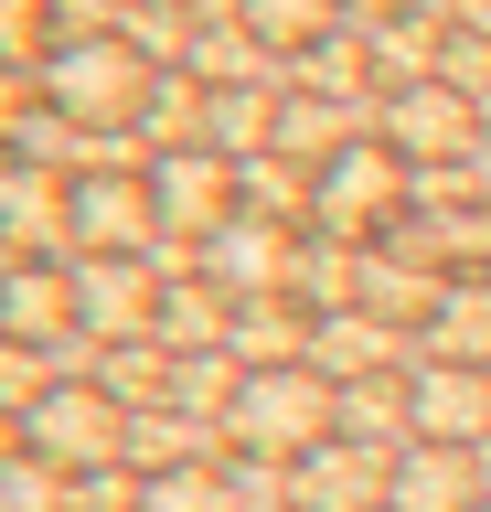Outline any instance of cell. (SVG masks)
I'll use <instances>...</instances> for the list:
<instances>
[{
    "label": "cell",
    "mask_w": 491,
    "mask_h": 512,
    "mask_svg": "<svg viewBox=\"0 0 491 512\" xmlns=\"http://www.w3.org/2000/svg\"><path fill=\"white\" fill-rule=\"evenodd\" d=\"M214 427H225V448H246V459H310L321 438H342V384L310 374V363H267V374H235Z\"/></svg>",
    "instance_id": "cell-1"
},
{
    "label": "cell",
    "mask_w": 491,
    "mask_h": 512,
    "mask_svg": "<svg viewBox=\"0 0 491 512\" xmlns=\"http://www.w3.org/2000/svg\"><path fill=\"white\" fill-rule=\"evenodd\" d=\"M22 448L54 459L65 480H97V470H129V406L107 384H54L33 416H22Z\"/></svg>",
    "instance_id": "cell-2"
},
{
    "label": "cell",
    "mask_w": 491,
    "mask_h": 512,
    "mask_svg": "<svg viewBox=\"0 0 491 512\" xmlns=\"http://www.w3.org/2000/svg\"><path fill=\"white\" fill-rule=\"evenodd\" d=\"M54 118L139 128L150 118V64H139V43H65V54H54Z\"/></svg>",
    "instance_id": "cell-3"
},
{
    "label": "cell",
    "mask_w": 491,
    "mask_h": 512,
    "mask_svg": "<svg viewBox=\"0 0 491 512\" xmlns=\"http://www.w3.org/2000/svg\"><path fill=\"white\" fill-rule=\"evenodd\" d=\"M406 214V160L374 150V139H353V150H331L321 171H310V224H321L331 246L342 235H374V224Z\"/></svg>",
    "instance_id": "cell-4"
},
{
    "label": "cell",
    "mask_w": 491,
    "mask_h": 512,
    "mask_svg": "<svg viewBox=\"0 0 491 512\" xmlns=\"http://www.w3.org/2000/svg\"><path fill=\"white\" fill-rule=\"evenodd\" d=\"M395 502V448L321 438L310 459H289V512H385Z\"/></svg>",
    "instance_id": "cell-5"
},
{
    "label": "cell",
    "mask_w": 491,
    "mask_h": 512,
    "mask_svg": "<svg viewBox=\"0 0 491 512\" xmlns=\"http://www.w3.org/2000/svg\"><path fill=\"white\" fill-rule=\"evenodd\" d=\"M150 203H161V224H182V235H225V224L246 214V160L171 150V160H150Z\"/></svg>",
    "instance_id": "cell-6"
},
{
    "label": "cell",
    "mask_w": 491,
    "mask_h": 512,
    "mask_svg": "<svg viewBox=\"0 0 491 512\" xmlns=\"http://www.w3.org/2000/svg\"><path fill=\"white\" fill-rule=\"evenodd\" d=\"M65 224L86 256H139L150 235H161V203H150V171H86V182L65 192Z\"/></svg>",
    "instance_id": "cell-7"
},
{
    "label": "cell",
    "mask_w": 491,
    "mask_h": 512,
    "mask_svg": "<svg viewBox=\"0 0 491 512\" xmlns=\"http://www.w3.org/2000/svg\"><path fill=\"white\" fill-rule=\"evenodd\" d=\"M481 139V107H470V86H395L385 96V150L395 160H459Z\"/></svg>",
    "instance_id": "cell-8"
},
{
    "label": "cell",
    "mask_w": 491,
    "mask_h": 512,
    "mask_svg": "<svg viewBox=\"0 0 491 512\" xmlns=\"http://www.w3.org/2000/svg\"><path fill=\"white\" fill-rule=\"evenodd\" d=\"M406 406H417V438L491 448V374L481 363H417V374H406Z\"/></svg>",
    "instance_id": "cell-9"
},
{
    "label": "cell",
    "mask_w": 491,
    "mask_h": 512,
    "mask_svg": "<svg viewBox=\"0 0 491 512\" xmlns=\"http://www.w3.org/2000/svg\"><path fill=\"white\" fill-rule=\"evenodd\" d=\"M75 310L97 342H150V310H161V288L139 256H75Z\"/></svg>",
    "instance_id": "cell-10"
},
{
    "label": "cell",
    "mask_w": 491,
    "mask_h": 512,
    "mask_svg": "<svg viewBox=\"0 0 491 512\" xmlns=\"http://www.w3.org/2000/svg\"><path fill=\"white\" fill-rule=\"evenodd\" d=\"M481 459L491 448H438V438L395 448V502L385 512H481Z\"/></svg>",
    "instance_id": "cell-11"
},
{
    "label": "cell",
    "mask_w": 491,
    "mask_h": 512,
    "mask_svg": "<svg viewBox=\"0 0 491 512\" xmlns=\"http://www.w3.org/2000/svg\"><path fill=\"white\" fill-rule=\"evenodd\" d=\"M0 331L33 342V352H54L65 331H86V310H75V267H11V278H0Z\"/></svg>",
    "instance_id": "cell-12"
},
{
    "label": "cell",
    "mask_w": 491,
    "mask_h": 512,
    "mask_svg": "<svg viewBox=\"0 0 491 512\" xmlns=\"http://www.w3.org/2000/svg\"><path fill=\"white\" fill-rule=\"evenodd\" d=\"M289 235H278V224H257V214H235L225 235H203V278L225 288V299H246V288H289L299 267H289Z\"/></svg>",
    "instance_id": "cell-13"
},
{
    "label": "cell",
    "mask_w": 491,
    "mask_h": 512,
    "mask_svg": "<svg viewBox=\"0 0 491 512\" xmlns=\"http://www.w3.org/2000/svg\"><path fill=\"white\" fill-rule=\"evenodd\" d=\"M310 374H331V384L395 374V320L385 310H321L310 320Z\"/></svg>",
    "instance_id": "cell-14"
},
{
    "label": "cell",
    "mask_w": 491,
    "mask_h": 512,
    "mask_svg": "<svg viewBox=\"0 0 491 512\" xmlns=\"http://www.w3.org/2000/svg\"><path fill=\"white\" fill-rule=\"evenodd\" d=\"M139 512H246V491H235V470H214V459H182V470L139 480Z\"/></svg>",
    "instance_id": "cell-15"
},
{
    "label": "cell",
    "mask_w": 491,
    "mask_h": 512,
    "mask_svg": "<svg viewBox=\"0 0 491 512\" xmlns=\"http://www.w3.org/2000/svg\"><path fill=\"white\" fill-rule=\"evenodd\" d=\"M427 363H491V299L449 288V299L427 310Z\"/></svg>",
    "instance_id": "cell-16"
},
{
    "label": "cell",
    "mask_w": 491,
    "mask_h": 512,
    "mask_svg": "<svg viewBox=\"0 0 491 512\" xmlns=\"http://www.w3.org/2000/svg\"><path fill=\"white\" fill-rule=\"evenodd\" d=\"M246 32L267 54H310V43H331V0H246Z\"/></svg>",
    "instance_id": "cell-17"
},
{
    "label": "cell",
    "mask_w": 491,
    "mask_h": 512,
    "mask_svg": "<svg viewBox=\"0 0 491 512\" xmlns=\"http://www.w3.org/2000/svg\"><path fill=\"white\" fill-rule=\"evenodd\" d=\"M65 491H75V480L54 470V459H33V448L0 470V512H65Z\"/></svg>",
    "instance_id": "cell-18"
},
{
    "label": "cell",
    "mask_w": 491,
    "mask_h": 512,
    "mask_svg": "<svg viewBox=\"0 0 491 512\" xmlns=\"http://www.w3.org/2000/svg\"><path fill=\"white\" fill-rule=\"evenodd\" d=\"M0 224H11V235H54V224H65V192H54V182H22V171H0Z\"/></svg>",
    "instance_id": "cell-19"
},
{
    "label": "cell",
    "mask_w": 491,
    "mask_h": 512,
    "mask_svg": "<svg viewBox=\"0 0 491 512\" xmlns=\"http://www.w3.org/2000/svg\"><path fill=\"white\" fill-rule=\"evenodd\" d=\"M43 395H54V352H33V342H0V406H22V416H33Z\"/></svg>",
    "instance_id": "cell-20"
},
{
    "label": "cell",
    "mask_w": 491,
    "mask_h": 512,
    "mask_svg": "<svg viewBox=\"0 0 491 512\" xmlns=\"http://www.w3.org/2000/svg\"><path fill=\"white\" fill-rule=\"evenodd\" d=\"M267 128H278V107H267V96H214V139H225V150H257Z\"/></svg>",
    "instance_id": "cell-21"
},
{
    "label": "cell",
    "mask_w": 491,
    "mask_h": 512,
    "mask_svg": "<svg viewBox=\"0 0 491 512\" xmlns=\"http://www.w3.org/2000/svg\"><path fill=\"white\" fill-rule=\"evenodd\" d=\"M331 128H342V118H331V107H310V96H289V107H278V139H289V150H321Z\"/></svg>",
    "instance_id": "cell-22"
},
{
    "label": "cell",
    "mask_w": 491,
    "mask_h": 512,
    "mask_svg": "<svg viewBox=\"0 0 491 512\" xmlns=\"http://www.w3.org/2000/svg\"><path fill=\"white\" fill-rule=\"evenodd\" d=\"M43 43V11L33 0H0V54H33Z\"/></svg>",
    "instance_id": "cell-23"
},
{
    "label": "cell",
    "mask_w": 491,
    "mask_h": 512,
    "mask_svg": "<svg viewBox=\"0 0 491 512\" xmlns=\"http://www.w3.org/2000/svg\"><path fill=\"white\" fill-rule=\"evenodd\" d=\"M11 459H22V416H0V470H11Z\"/></svg>",
    "instance_id": "cell-24"
},
{
    "label": "cell",
    "mask_w": 491,
    "mask_h": 512,
    "mask_svg": "<svg viewBox=\"0 0 491 512\" xmlns=\"http://www.w3.org/2000/svg\"><path fill=\"white\" fill-rule=\"evenodd\" d=\"M0 118H11V96H0Z\"/></svg>",
    "instance_id": "cell-25"
}]
</instances>
